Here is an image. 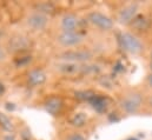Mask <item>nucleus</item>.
I'll return each instance as SVG.
<instances>
[{"instance_id":"aec40b11","label":"nucleus","mask_w":152,"mask_h":140,"mask_svg":"<svg viewBox=\"0 0 152 140\" xmlns=\"http://www.w3.org/2000/svg\"><path fill=\"white\" fill-rule=\"evenodd\" d=\"M148 55H149V60H150V63H152V47L149 48V51H148Z\"/></svg>"},{"instance_id":"39448f33","label":"nucleus","mask_w":152,"mask_h":140,"mask_svg":"<svg viewBox=\"0 0 152 140\" xmlns=\"http://www.w3.org/2000/svg\"><path fill=\"white\" fill-rule=\"evenodd\" d=\"M85 19L91 28H93L94 31L103 33V34L113 32L115 25H117L113 17H111L107 13L99 11V9L88 11L85 15Z\"/></svg>"},{"instance_id":"6ab92c4d","label":"nucleus","mask_w":152,"mask_h":140,"mask_svg":"<svg viewBox=\"0 0 152 140\" xmlns=\"http://www.w3.org/2000/svg\"><path fill=\"white\" fill-rule=\"evenodd\" d=\"M5 90H6V87H5L4 82H0V96H2L5 93Z\"/></svg>"},{"instance_id":"6e6552de","label":"nucleus","mask_w":152,"mask_h":140,"mask_svg":"<svg viewBox=\"0 0 152 140\" xmlns=\"http://www.w3.org/2000/svg\"><path fill=\"white\" fill-rule=\"evenodd\" d=\"M140 13V4L137 1H127L121 4L114 14V21L115 24L127 27L132 20Z\"/></svg>"},{"instance_id":"20e7f679","label":"nucleus","mask_w":152,"mask_h":140,"mask_svg":"<svg viewBox=\"0 0 152 140\" xmlns=\"http://www.w3.org/2000/svg\"><path fill=\"white\" fill-rule=\"evenodd\" d=\"M53 25V15L31 8L23 18V26L31 33H42Z\"/></svg>"},{"instance_id":"f257e3e1","label":"nucleus","mask_w":152,"mask_h":140,"mask_svg":"<svg viewBox=\"0 0 152 140\" xmlns=\"http://www.w3.org/2000/svg\"><path fill=\"white\" fill-rule=\"evenodd\" d=\"M148 106V97L144 88L127 87L117 96V107L124 115H137Z\"/></svg>"},{"instance_id":"4be33fe9","label":"nucleus","mask_w":152,"mask_h":140,"mask_svg":"<svg viewBox=\"0 0 152 140\" xmlns=\"http://www.w3.org/2000/svg\"><path fill=\"white\" fill-rule=\"evenodd\" d=\"M1 36H2V28L0 27V38H1Z\"/></svg>"},{"instance_id":"f8f14e48","label":"nucleus","mask_w":152,"mask_h":140,"mask_svg":"<svg viewBox=\"0 0 152 140\" xmlns=\"http://www.w3.org/2000/svg\"><path fill=\"white\" fill-rule=\"evenodd\" d=\"M25 80L28 87L36 88V87H41L48 81V74L44 69L40 67H33L26 72Z\"/></svg>"},{"instance_id":"9b49d317","label":"nucleus","mask_w":152,"mask_h":140,"mask_svg":"<svg viewBox=\"0 0 152 140\" xmlns=\"http://www.w3.org/2000/svg\"><path fill=\"white\" fill-rule=\"evenodd\" d=\"M126 28L136 34L143 36V34L149 33L152 30V17L139 13Z\"/></svg>"},{"instance_id":"1a4fd4ad","label":"nucleus","mask_w":152,"mask_h":140,"mask_svg":"<svg viewBox=\"0 0 152 140\" xmlns=\"http://www.w3.org/2000/svg\"><path fill=\"white\" fill-rule=\"evenodd\" d=\"M84 65L85 64H77V63L54 59V61L51 64V71L63 77H77V75H83Z\"/></svg>"},{"instance_id":"0eeeda50","label":"nucleus","mask_w":152,"mask_h":140,"mask_svg":"<svg viewBox=\"0 0 152 140\" xmlns=\"http://www.w3.org/2000/svg\"><path fill=\"white\" fill-rule=\"evenodd\" d=\"M81 21V18L76 12L66 11L53 17L52 27L54 28V32H75L80 31Z\"/></svg>"},{"instance_id":"f03ea898","label":"nucleus","mask_w":152,"mask_h":140,"mask_svg":"<svg viewBox=\"0 0 152 140\" xmlns=\"http://www.w3.org/2000/svg\"><path fill=\"white\" fill-rule=\"evenodd\" d=\"M119 47L127 54L134 57H142L148 53L149 47L143 36L136 34L129 30L121 31L118 35Z\"/></svg>"},{"instance_id":"2eb2a0df","label":"nucleus","mask_w":152,"mask_h":140,"mask_svg":"<svg viewBox=\"0 0 152 140\" xmlns=\"http://www.w3.org/2000/svg\"><path fill=\"white\" fill-rule=\"evenodd\" d=\"M0 128L7 134H12L15 131V126L11 117L5 112H0Z\"/></svg>"},{"instance_id":"dca6fc26","label":"nucleus","mask_w":152,"mask_h":140,"mask_svg":"<svg viewBox=\"0 0 152 140\" xmlns=\"http://www.w3.org/2000/svg\"><path fill=\"white\" fill-rule=\"evenodd\" d=\"M10 58H11V53L7 51V48L5 47L4 44H0V65L8 63Z\"/></svg>"},{"instance_id":"412c9836","label":"nucleus","mask_w":152,"mask_h":140,"mask_svg":"<svg viewBox=\"0 0 152 140\" xmlns=\"http://www.w3.org/2000/svg\"><path fill=\"white\" fill-rule=\"evenodd\" d=\"M4 140H15V139L13 138V136H12V134H7V136L4 138Z\"/></svg>"},{"instance_id":"7ed1b4c3","label":"nucleus","mask_w":152,"mask_h":140,"mask_svg":"<svg viewBox=\"0 0 152 140\" xmlns=\"http://www.w3.org/2000/svg\"><path fill=\"white\" fill-rule=\"evenodd\" d=\"M88 38L81 31L75 32H54L52 35V42L58 51H67L86 47Z\"/></svg>"},{"instance_id":"9d476101","label":"nucleus","mask_w":152,"mask_h":140,"mask_svg":"<svg viewBox=\"0 0 152 140\" xmlns=\"http://www.w3.org/2000/svg\"><path fill=\"white\" fill-rule=\"evenodd\" d=\"M4 45L11 54L12 53L21 54L31 47V40L26 34L17 32V33H12L10 35Z\"/></svg>"},{"instance_id":"ddd939ff","label":"nucleus","mask_w":152,"mask_h":140,"mask_svg":"<svg viewBox=\"0 0 152 140\" xmlns=\"http://www.w3.org/2000/svg\"><path fill=\"white\" fill-rule=\"evenodd\" d=\"M44 109L46 113H48L52 117H58L61 114L63 108H64V100L59 96H51L45 99L42 103Z\"/></svg>"},{"instance_id":"423d86ee","label":"nucleus","mask_w":152,"mask_h":140,"mask_svg":"<svg viewBox=\"0 0 152 140\" xmlns=\"http://www.w3.org/2000/svg\"><path fill=\"white\" fill-rule=\"evenodd\" d=\"M96 52L88 47H81L76 50H67V51H58L54 59L56 60H64L71 61L77 64H90L93 63L96 59Z\"/></svg>"},{"instance_id":"4468645a","label":"nucleus","mask_w":152,"mask_h":140,"mask_svg":"<svg viewBox=\"0 0 152 140\" xmlns=\"http://www.w3.org/2000/svg\"><path fill=\"white\" fill-rule=\"evenodd\" d=\"M88 121H90V117L86 112H76L69 119L70 126L72 128H75L76 131H79V130L86 127L88 125Z\"/></svg>"},{"instance_id":"a211bd4d","label":"nucleus","mask_w":152,"mask_h":140,"mask_svg":"<svg viewBox=\"0 0 152 140\" xmlns=\"http://www.w3.org/2000/svg\"><path fill=\"white\" fill-rule=\"evenodd\" d=\"M144 91L152 92V72H149L144 78Z\"/></svg>"},{"instance_id":"f3484780","label":"nucleus","mask_w":152,"mask_h":140,"mask_svg":"<svg viewBox=\"0 0 152 140\" xmlns=\"http://www.w3.org/2000/svg\"><path fill=\"white\" fill-rule=\"evenodd\" d=\"M63 140H87V138L79 131H73V132H69L64 136Z\"/></svg>"}]
</instances>
